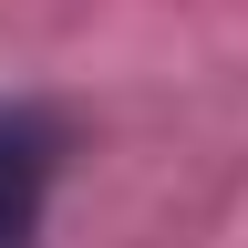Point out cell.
Masks as SVG:
<instances>
[{
	"label": "cell",
	"instance_id": "6da1fadb",
	"mask_svg": "<svg viewBox=\"0 0 248 248\" xmlns=\"http://www.w3.org/2000/svg\"><path fill=\"white\" fill-rule=\"evenodd\" d=\"M31 186H42V155H31V135H21V124H0V248H21Z\"/></svg>",
	"mask_w": 248,
	"mask_h": 248
}]
</instances>
